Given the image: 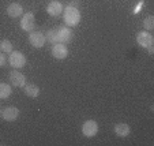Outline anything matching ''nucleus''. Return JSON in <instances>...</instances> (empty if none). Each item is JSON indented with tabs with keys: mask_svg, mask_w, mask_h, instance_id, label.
<instances>
[{
	"mask_svg": "<svg viewBox=\"0 0 154 146\" xmlns=\"http://www.w3.org/2000/svg\"><path fill=\"white\" fill-rule=\"evenodd\" d=\"M63 19L66 26L68 27L78 26L79 22H81V11H79V8L67 6L63 10Z\"/></svg>",
	"mask_w": 154,
	"mask_h": 146,
	"instance_id": "nucleus-1",
	"label": "nucleus"
},
{
	"mask_svg": "<svg viewBox=\"0 0 154 146\" xmlns=\"http://www.w3.org/2000/svg\"><path fill=\"white\" fill-rule=\"evenodd\" d=\"M8 63H10V66H12L17 70L18 68H22L26 64V56L22 52H19V51H12L8 55Z\"/></svg>",
	"mask_w": 154,
	"mask_h": 146,
	"instance_id": "nucleus-2",
	"label": "nucleus"
},
{
	"mask_svg": "<svg viewBox=\"0 0 154 146\" xmlns=\"http://www.w3.org/2000/svg\"><path fill=\"white\" fill-rule=\"evenodd\" d=\"M20 29L23 32H33L35 27V18L33 12H25L22 19H20Z\"/></svg>",
	"mask_w": 154,
	"mask_h": 146,
	"instance_id": "nucleus-3",
	"label": "nucleus"
},
{
	"mask_svg": "<svg viewBox=\"0 0 154 146\" xmlns=\"http://www.w3.org/2000/svg\"><path fill=\"white\" fill-rule=\"evenodd\" d=\"M98 132V124L96 120H86L82 126V134L87 138H91Z\"/></svg>",
	"mask_w": 154,
	"mask_h": 146,
	"instance_id": "nucleus-4",
	"label": "nucleus"
},
{
	"mask_svg": "<svg viewBox=\"0 0 154 146\" xmlns=\"http://www.w3.org/2000/svg\"><path fill=\"white\" fill-rule=\"evenodd\" d=\"M29 42L34 48L40 49V48H42L44 45H45L47 38H45V36H44L41 32H34V30H33V32H30V34H29Z\"/></svg>",
	"mask_w": 154,
	"mask_h": 146,
	"instance_id": "nucleus-5",
	"label": "nucleus"
},
{
	"mask_svg": "<svg viewBox=\"0 0 154 146\" xmlns=\"http://www.w3.org/2000/svg\"><path fill=\"white\" fill-rule=\"evenodd\" d=\"M137 42L140 45L142 48H147V47H150V45H154V38H153V36H151V33H149V32H143V30H140L139 33L137 34Z\"/></svg>",
	"mask_w": 154,
	"mask_h": 146,
	"instance_id": "nucleus-6",
	"label": "nucleus"
},
{
	"mask_svg": "<svg viewBox=\"0 0 154 146\" xmlns=\"http://www.w3.org/2000/svg\"><path fill=\"white\" fill-rule=\"evenodd\" d=\"M57 29V40L60 44H68L72 40V30L68 26H60Z\"/></svg>",
	"mask_w": 154,
	"mask_h": 146,
	"instance_id": "nucleus-7",
	"label": "nucleus"
},
{
	"mask_svg": "<svg viewBox=\"0 0 154 146\" xmlns=\"http://www.w3.org/2000/svg\"><path fill=\"white\" fill-rule=\"evenodd\" d=\"M8 78H10L11 85L15 86V88H23L25 83H26V76L20 73V71H18V70L11 71Z\"/></svg>",
	"mask_w": 154,
	"mask_h": 146,
	"instance_id": "nucleus-8",
	"label": "nucleus"
},
{
	"mask_svg": "<svg viewBox=\"0 0 154 146\" xmlns=\"http://www.w3.org/2000/svg\"><path fill=\"white\" fill-rule=\"evenodd\" d=\"M52 56L55 59H59V60H63V59H66L68 56V48L66 47L64 44H53L52 45Z\"/></svg>",
	"mask_w": 154,
	"mask_h": 146,
	"instance_id": "nucleus-9",
	"label": "nucleus"
},
{
	"mask_svg": "<svg viewBox=\"0 0 154 146\" xmlns=\"http://www.w3.org/2000/svg\"><path fill=\"white\" fill-rule=\"evenodd\" d=\"M18 116H19V109L17 107H7L2 111V117L6 122H14L18 119Z\"/></svg>",
	"mask_w": 154,
	"mask_h": 146,
	"instance_id": "nucleus-10",
	"label": "nucleus"
},
{
	"mask_svg": "<svg viewBox=\"0 0 154 146\" xmlns=\"http://www.w3.org/2000/svg\"><path fill=\"white\" fill-rule=\"evenodd\" d=\"M63 4L59 2V0H52L49 4L47 6V12L51 17H59V15L63 12Z\"/></svg>",
	"mask_w": 154,
	"mask_h": 146,
	"instance_id": "nucleus-11",
	"label": "nucleus"
},
{
	"mask_svg": "<svg viewBox=\"0 0 154 146\" xmlns=\"http://www.w3.org/2000/svg\"><path fill=\"white\" fill-rule=\"evenodd\" d=\"M7 15L10 18H18L23 14V7L20 6L19 3H11L8 7H7Z\"/></svg>",
	"mask_w": 154,
	"mask_h": 146,
	"instance_id": "nucleus-12",
	"label": "nucleus"
},
{
	"mask_svg": "<svg viewBox=\"0 0 154 146\" xmlns=\"http://www.w3.org/2000/svg\"><path fill=\"white\" fill-rule=\"evenodd\" d=\"M113 131H115V134H116L117 137L125 138V137H128V135H130L131 129H130V126H128V124H125V123H117L116 126H115Z\"/></svg>",
	"mask_w": 154,
	"mask_h": 146,
	"instance_id": "nucleus-13",
	"label": "nucleus"
},
{
	"mask_svg": "<svg viewBox=\"0 0 154 146\" xmlns=\"http://www.w3.org/2000/svg\"><path fill=\"white\" fill-rule=\"evenodd\" d=\"M22 89H23L25 94L29 97L35 98V97L40 96V88H38L37 85H34V83H25V86Z\"/></svg>",
	"mask_w": 154,
	"mask_h": 146,
	"instance_id": "nucleus-14",
	"label": "nucleus"
},
{
	"mask_svg": "<svg viewBox=\"0 0 154 146\" xmlns=\"http://www.w3.org/2000/svg\"><path fill=\"white\" fill-rule=\"evenodd\" d=\"M12 93V88L8 83H0V100L8 98Z\"/></svg>",
	"mask_w": 154,
	"mask_h": 146,
	"instance_id": "nucleus-15",
	"label": "nucleus"
},
{
	"mask_svg": "<svg viewBox=\"0 0 154 146\" xmlns=\"http://www.w3.org/2000/svg\"><path fill=\"white\" fill-rule=\"evenodd\" d=\"M45 38H47L48 42L51 44H59V40H57V29H49L45 34Z\"/></svg>",
	"mask_w": 154,
	"mask_h": 146,
	"instance_id": "nucleus-16",
	"label": "nucleus"
},
{
	"mask_svg": "<svg viewBox=\"0 0 154 146\" xmlns=\"http://www.w3.org/2000/svg\"><path fill=\"white\" fill-rule=\"evenodd\" d=\"M0 52L10 53L12 52V42L10 40H2L0 41Z\"/></svg>",
	"mask_w": 154,
	"mask_h": 146,
	"instance_id": "nucleus-17",
	"label": "nucleus"
},
{
	"mask_svg": "<svg viewBox=\"0 0 154 146\" xmlns=\"http://www.w3.org/2000/svg\"><path fill=\"white\" fill-rule=\"evenodd\" d=\"M143 27H145L146 32H151L154 29V17H151V15L146 17L143 19Z\"/></svg>",
	"mask_w": 154,
	"mask_h": 146,
	"instance_id": "nucleus-18",
	"label": "nucleus"
},
{
	"mask_svg": "<svg viewBox=\"0 0 154 146\" xmlns=\"http://www.w3.org/2000/svg\"><path fill=\"white\" fill-rule=\"evenodd\" d=\"M6 61H7L6 55H3V52H0V67H4V66H6Z\"/></svg>",
	"mask_w": 154,
	"mask_h": 146,
	"instance_id": "nucleus-19",
	"label": "nucleus"
},
{
	"mask_svg": "<svg viewBox=\"0 0 154 146\" xmlns=\"http://www.w3.org/2000/svg\"><path fill=\"white\" fill-rule=\"evenodd\" d=\"M79 4H81V2H79V0H72V2H70V3L67 4V6L75 7V8H79Z\"/></svg>",
	"mask_w": 154,
	"mask_h": 146,
	"instance_id": "nucleus-20",
	"label": "nucleus"
},
{
	"mask_svg": "<svg viewBox=\"0 0 154 146\" xmlns=\"http://www.w3.org/2000/svg\"><path fill=\"white\" fill-rule=\"evenodd\" d=\"M146 49H147L149 55H150V56H153V53H154V45H150V47H147V48H146Z\"/></svg>",
	"mask_w": 154,
	"mask_h": 146,
	"instance_id": "nucleus-21",
	"label": "nucleus"
},
{
	"mask_svg": "<svg viewBox=\"0 0 154 146\" xmlns=\"http://www.w3.org/2000/svg\"><path fill=\"white\" fill-rule=\"evenodd\" d=\"M0 116H2V109H0Z\"/></svg>",
	"mask_w": 154,
	"mask_h": 146,
	"instance_id": "nucleus-22",
	"label": "nucleus"
}]
</instances>
